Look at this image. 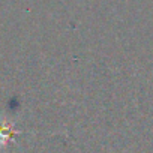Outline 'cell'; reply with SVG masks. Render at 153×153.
Returning <instances> with one entry per match:
<instances>
[{"instance_id": "6da1fadb", "label": "cell", "mask_w": 153, "mask_h": 153, "mask_svg": "<svg viewBox=\"0 0 153 153\" xmlns=\"http://www.w3.org/2000/svg\"><path fill=\"white\" fill-rule=\"evenodd\" d=\"M20 132L15 131L14 125L8 120H0V146H6L8 143H11L14 140L15 135H18Z\"/></svg>"}]
</instances>
